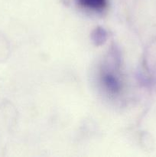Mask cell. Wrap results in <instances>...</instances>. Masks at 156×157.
Wrapping results in <instances>:
<instances>
[{"instance_id":"cell-1","label":"cell","mask_w":156,"mask_h":157,"mask_svg":"<svg viewBox=\"0 0 156 157\" xmlns=\"http://www.w3.org/2000/svg\"><path fill=\"white\" fill-rule=\"evenodd\" d=\"M79 2L84 8L100 11L106 7L107 0H79Z\"/></svg>"}]
</instances>
